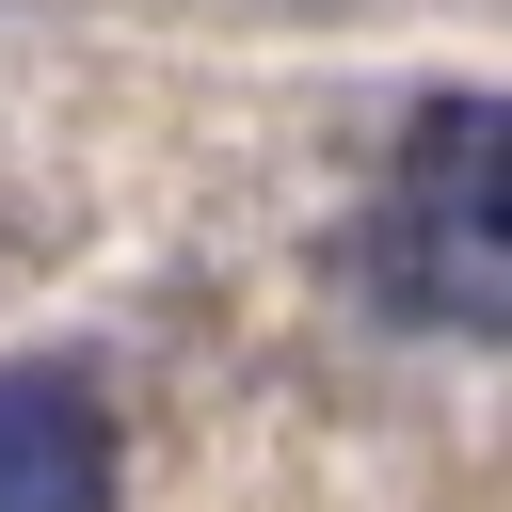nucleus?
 <instances>
[{"label":"nucleus","instance_id":"obj_1","mask_svg":"<svg viewBox=\"0 0 512 512\" xmlns=\"http://www.w3.org/2000/svg\"><path fill=\"white\" fill-rule=\"evenodd\" d=\"M496 144H512L496 96H416V128H400V160L368 192V240H352L384 320L496 352V320H512V160Z\"/></svg>","mask_w":512,"mask_h":512},{"label":"nucleus","instance_id":"obj_2","mask_svg":"<svg viewBox=\"0 0 512 512\" xmlns=\"http://www.w3.org/2000/svg\"><path fill=\"white\" fill-rule=\"evenodd\" d=\"M112 480H128L112 384L64 352H0V512H112Z\"/></svg>","mask_w":512,"mask_h":512}]
</instances>
